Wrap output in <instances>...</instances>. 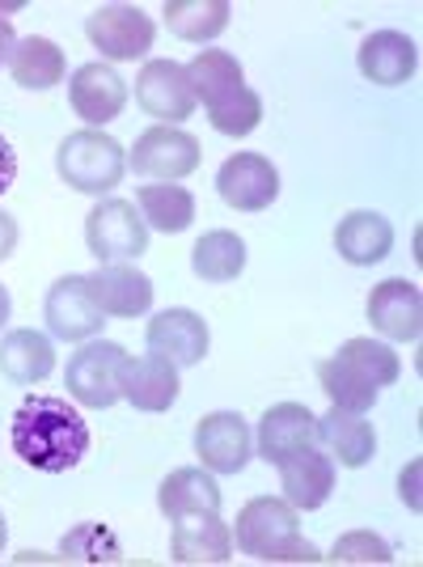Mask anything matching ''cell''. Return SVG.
I'll return each mask as SVG.
<instances>
[{
    "label": "cell",
    "instance_id": "22",
    "mask_svg": "<svg viewBox=\"0 0 423 567\" xmlns=\"http://www.w3.org/2000/svg\"><path fill=\"white\" fill-rule=\"evenodd\" d=\"M55 369V339L48 331H9L0 339V373L13 381V385H39L51 378Z\"/></svg>",
    "mask_w": 423,
    "mask_h": 567
},
{
    "label": "cell",
    "instance_id": "4",
    "mask_svg": "<svg viewBox=\"0 0 423 567\" xmlns=\"http://www.w3.org/2000/svg\"><path fill=\"white\" fill-rule=\"evenodd\" d=\"M85 39L90 48L111 60V64H136L148 60L157 25L144 13L141 4H97L94 13L85 18Z\"/></svg>",
    "mask_w": 423,
    "mask_h": 567
},
{
    "label": "cell",
    "instance_id": "23",
    "mask_svg": "<svg viewBox=\"0 0 423 567\" xmlns=\"http://www.w3.org/2000/svg\"><path fill=\"white\" fill-rule=\"evenodd\" d=\"M220 483L216 474L204 466H183V471H169L157 487V508L165 520L187 517V513H220Z\"/></svg>",
    "mask_w": 423,
    "mask_h": 567
},
{
    "label": "cell",
    "instance_id": "21",
    "mask_svg": "<svg viewBox=\"0 0 423 567\" xmlns=\"http://www.w3.org/2000/svg\"><path fill=\"white\" fill-rule=\"evenodd\" d=\"M318 450L327 453L334 466L360 471V466H369V462H373L376 432L364 415L330 406L327 415H318Z\"/></svg>",
    "mask_w": 423,
    "mask_h": 567
},
{
    "label": "cell",
    "instance_id": "10",
    "mask_svg": "<svg viewBox=\"0 0 423 567\" xmlns=\"http://www.w3.org/2000/svg\"><path fill=\"white\" fill-rule=\"evenodd\" d=\"M85 292L102 309V318H144L153 309V280L136 262H97L85 271Z\"/></svg>",
    "mask_w": 423,
    "mask_h": 567
},
{
    "label": "cell",
    "instance_id": "39",
    "mask_svg": "<svg viewBox=\"0 0 423 567\" xmlns=\"http://www.w3.org/2000/svg\"><path fill=\"white\" fill-rule=\"evenodd\" d=\"M9 313H13V297H9V288L0 284V331L9 327Z\"/></svg>",
    "mask_w": 423,
    "mask_h": 567
},
{
    "label": "cell",
    "instance_id": "8",
    "mask_svg": "<svg viewBox=\"0 0 423 567\" xmlns=\"http://www.w3.org/2000/svg\"><path fill=\"white\" fill-rule=\"evenodd\" d=\"M136 102L144 115H153L162 127H178L195 115V90H190L187 64L178 60H144L136 76Z\"/></svg>",
    "mask_w": 423,
    "mask_h": 567
},
{
    "label": "cell",
    "instance_id": "38",
    "mask_svg": "<svg viewBox=\"0 0 423 567\" xmlns=\"http://www.w3.org/2000/svg\"><path fill=\"white\" fill-rule=\"evenodd\" d=\"M13 48H18V34H13V25H9V18H0V69L9 64V55H13Z\"/></svg>",
    "mask_w": 423,
    "mask_h": 567
},
{
    "label": "cell",
    "instance_id": "3",
    "mask_svg": "<svg viewBox=\"0 0 423 567\" xmlns=\"http://www.w3.org/2000/svg\"><path fill=\"white\" fill-rule=\"evenodd\" d=\"M55 169H60V178L72 190L102 199V195H111L123 183L127 153H123V144L115 136H106L97 127H81V132H72V136L60 141V148H55Z\"/></svg>",
    "mask_w": 423,
    "mask_h": 567
},
{
    "label": "cell",
    "instance_id": "37",
    "mask_svg": "<svg viewBox=\"0 0 423 567\" xmlns=\"http://www.w3.org/2000/svg\"><path fill=\"white\" fill-rule=\"evenodd\" d=\"M18 250V220L0 208V262Z\"/></svg>",
    "mask_w": 423,
    "mask_h": 567
},
{
    "label": "cell",
    "instance_id": "9",
    "mask_svg": "<svg viewBox=\"0 0 423 567\" xmlns=\"http://www.w3.org/2000/svg\"><path fill=\"white\" fill-rule=\"evenodd\" d=\"M195 457L212 474H241L255 457V427L237 411H212L195 424Z\"/></svg>",
    "mask_w": 423,
    "mask_h": 567
},
{
    "label": "cell",
    "instance_id": "28",
    "mask_svg": "<svg viewBox=\"0 0 423 567\" xmlns=\"http://www.w3.org/2000/svg\"><path fill=\"white\" fill-rule=\"evenodd\" d=\"M234 4L229 0H165L162 18L169 34L187 39V43H212L216 34H225Z\"/></svg>",
    "mask_w": 423,
    "mask_h": 567
},
{
    "label": "cell",
    "instance_id": "32",
    "mask_svg": "<svg viewBox=\"0 0 423 567\" xmlns=\"http://www.w3.org/2000/svg\"><path fill=\"white\" fill-rule=\"evenodd\" d=\"M334 355H343L352 369H360L376 390H385V385H394V381L402 378V360L385 339H364V334H360V339H348Z\"/></svg>",
    "mask_w": 423,
    "mask_h": 567
},
{
    "label": "cell",
    "instance_id": "1",
    "mask_svg": "<svg viewBox=\"0 0 423 567\" xmlns=\"http://www.w3.org/2000/svg\"><path fill=\"white\" fill-rule=\"evenodd\" d=\"M9 445L25 466L43 474H64L81 466V457L90 453V424L81 420V411L69 399L30 394L13 415Z\"/></svg>",
    "mask_w": 423,
    "mask_h": 567
},
{
    "label": "cell",
    "instance_id": "6",
    "mask_svg": "<svg viewBox=\"0 0 423 567\" xmlns=\"http://www.w3.org/2000/svg\"><path fill=\"white\" fill-rule=\"evenodd\" d=\"M127 348L115 339H85L76 352L69 355V399L85 411H106L118 402V369H123Z\"/></svg>",
    "mask_w": 423,
    "mask_h": 567
},
{
    "label": "cell",
    "instance_id": "15",
    "mask_svg": "<svg viewBox=\"0 0 423 567\" xmlns=\"http://www.w3.org/2000/svg\"><path fill=\"white\" fill-rule=\"evenodd\" d=\"M43 322L48 334L60 343H85L102 334V309L90 301L85 292V276H60L48 288V301H43Z\"/></svg>",
    "mask_w": 423,
    "mask_h": 567
},
{
    "label": "cell",
    "instance_id": "33",
    "mask_svg": "<svg viewBox=\"0 0 423 567\" xmlns=\"http://www.w3.org/2000/svg\"><path fill=\"white\" fill-rule=\"evenodd\" d=\"M208 123L220 136L241 141V136H250L262 123V97L255 94L250 85H241V90H234L229 97H220L216 106H208Z\"/></svg>",
    "mask_w": 423,
    "mask_h": 567
},
{
    "label": "cell",
    "instance_id": "25",
    "mask_svg": "<svg viewBox=\"0 0 423 567\" xmlns=\"http://www.w3.org/2000/svg\"><path fill=\"white\" fill-rule=\"evenodd\" d=\"M132 204L141 208L148 234L157 229V234L174 237L187 234L190 225H195V195L183 183H141Z\"/></svg>",
    "mask_w": 423,
    "mask_h": 567
},
{
    "label": "cell",
    "instance_id": "27",
    "mask_svg": "<svg viewBox=\"0 0 423 567\" xmlns=\"http://www.w3.org/2000/svg\"><path fill=\"white\" fill-rule=\"evenodd\" d=\"M246 259H250L246 241L229 229H212L190 246V271L204 284H234L246 271Z\"/></svg>",
    "mask_w": 423,
    "mask_h": 567
},
{
    "label": "cell",
    "instance_id": "36",
    "mask_svg": "<svg viewBox=\"0 0 423 567\" xmlns=\"http://www.w3.org/2000/svg\"><path fill=\"white\" fill-rule=\"evenodd\" d=\"M18 183V153H13V144L0 136V195Z\"/></svg>",
    "mask_w": 423,
    "mask_h": 567
},
{
    "label": "cell",
    "instance_id": "34",
    "mask_svg": "<svg viewBox=\"0 0 423 567\" xmlns=\"http://www.w3.org/2000/svg\"><path fill=\"white\" fill-rule=\"evenodd\" d=\"M327 559L339 567H390L394 564V546L373 529H352V534L334 538Z\"/></svg>",
    "mask_w": 423,
    "mask_h": 567
},
{
    "label": "cell",
    "instance_id": "11",
    "mask_svg": "<svg viewBox=\"0 0 423 567\" xmlns=\"http://www.w3.org/2000/svg\"><path fill=\"white\" fill-rule=\"evenodd\" d=\"M144 343H148V352L165 355L169 364H178V369H195V364H204V355H208L212 331L195 309L174 306V309H162V313H153V318H148V327H144Z\"/></svg>",
    "mask_w": 423,
    "mask_h": 567
},
{
    "label": "cell",
    "instance_id": "40",
    "mask_svg": "<svg viewBox=\"0 0 423 567\" xmlns=\"http://www.w3.org/2000/svg\"><path fill=\"white\" fill-rule=\"evenodd\" d=\"M18 564H48V555H39V550H25V555H18Z\"/></svg>",
    "mask_w": 423,
    "mask_h": 567
},
{
    "label": "cell",
    "instance_id": "5",
    "mask_svg": "<svg viewBox=\"0 0 423 567\" xmlns=\"http://www.w3.org/2000/svg\"><path fill=\"white\" fill-rule=\"evenodd\" d=\"M85 246L97 262H136L148 250V225L132 199H97L85 216Z\"/></svg>",
    "mask_w": 423,
    "mask_h": 567
},
{
    "label": "cell",
    "instance_id": "35",
    "mask_svg": "<svg viewBox=\"0 0 423 567\" xmlns=\"http://www.w3.org/2000/svg\"><path fill=\"white\" fill-rule=\"evenodd\" d=\"M420 478H423V462H406V471L399 474V496L411 513H423V496H420Z\"/></svg>",
    "mask_w": 423,
    "mask_h": 567
},
{
    "label": "cell",
    "instance_id": "2",
    "mask_svg": "<svg viewBox=\"0 0 423 567\" xmlns=\"http://www.w3.org/2000/svg\"><path fill=\"white\" fill-rule=\"evenodd\" d=\"M234 550L259 564H322L327 555L301 538V513L283 496H255L234 525Z\"/></svg>",
    "mask_w": 423,
    "mask_h": 567
},
{
    "label": "cell",
    "instance_id": "7",
    "mask_svg": "<svg viewBox=\"0 0 423 567\" xmlns=\"http://www.w3.org/2000/svg\"><path fill=\"white\" fill-rule=\"evenodd\" d=\"M127 169L148 183H183L199 169V141L183 127L153 123L144 136H136V148L127 153Z\"/></svg>",
    "mask_w": 423,
    "mask_h": 567
},
{
    "label": "cell",
    "instance_id": "20",
    "mask_svg": "<svg viewBox=\"0 0 423 567\" xmlns=\"http://www.w3.org/2000/svg\"><path fill=\"white\" fill-rule=\"evenodd\" d=\"M355 64H360V76L373 85H406L420 69V48L402 30H373L360 43Z\"/></svg>",
    "mask_w": 423,
    "mask_h": 567
},
{
    "label": "cell",
    "instance_id": "19",
    "mask_svg": "<svg viewBox=\"0 0 423 567\" xmlns=\"http://www.w3.org/2000/svg\"><path fill=\"white\" fill-rule=\"evenodd\" d=\"M276 471H280V496L288 499L297 513H313V508H322V504L334 496L339 466H334L318 445L288 453Z\"/></svg>",
    "mask_w": 423,
    "mask_h": 567
},
{
    "label": "cell",
    "instance_id": "12",
    "mask_svg": "<svg viewBox=\"0 0 423 567\" xmlns=\"http://www.w3.org/2000/svg\"><path fill=\"white\" fill-rule=\"evenodd\" d=\"M216 190L237 213H267L280 199V169L262 153H234L216 169Z\"/></svg>",
    "mask_w": 423,
    "mask_h": 567
},
{
    "label": "cell",
    "instance_id": "31",
    "mask_svg": "<svg viewBox=\"0 0 423 567\" xmlns=\"http://www.w3.org/2000/svg\"><path fill=\"white\" fill-rule=\"evenodd\" d=\"M60 564H90V567H115L123 564V546L115 529L102 520H81L60 538Z\"/></svg>",
    "mask_w": 423,
    "mask_h": 567
},
{
    "label": "cell",
    "instance_id": "18",
    "mask_svg": "<svg viewBox=\"0 0 423 567\" xmlns=\"http://www.w3.org/2000/svg\"><path fill=\"white\" fill-rule=\"evenodd\" d=\"M318 445V415L301 402H276L255 427V457L267 466H280L288 453Z\"/></svg>",
    "mask_w": 423,
    "mask_h": 567
},
{
    "label": "cell",
    "instance_id": "13",
    "mask_svg": "<svg viewBox=\"0 0 423 567\" xmlns=\"http://www.w3.org/2000/svg\"><path fill=\"white\" fill-rule=\"evenodd\" d=\"M234 559V529L220 513H187L169 525V564L220 567Z\"/></svg>",
    "mask_w": 423,
    "mask_h": 567
},
{
    "label": "cell",
    "instance_id": "30",
    "mask_svg": "<svg viewBox=\"0 0 423 567\" xmlns=\"http://www.w3.org/2000/svg\"><path fill=\"white\" fill-rule=\"evenodd\" d=\"M318 385H322V394L330 399V406H339V411H355V415H369L376 406V390L373 381L364 378L360 369H352L343 355H330L318 364Z\"/></svg>",
    "mask_w": 423,
    "mask_h": 567
},
{
    "label": "cell",
    "instance_id": "14",
    "mask_svg": "<svg viewBox=\"0 0 423 567\" xmlns=\"http://www.w3.org/2000/svg\"><path fill=\"white\" fill-rule=\"evenodd\" d=\"M178 364H169L165 355L157 352H141V355H123V369H118V399H127L136 411H148V415H162L178 402Z\"/></svg>",
    "mask_w": 423,
    "mask_h": 567
},
{
    "label": "cell",
    "instance_id": "26",
    "mask_svg": "<svg viewBox=\"0 0 423 567\" xmlns=\"http://www.w3.org/2000/svg\"><path fill=\"white\" fill-rule=\"evenodd\" d=\"M9 72H13V81H18L22 90L43 94V90H55V85L64 81L69 60H64V51L55 48L51 39H43V34H25V39H18L13 55H9Z\"/></svg>",
    "mask_w": 423,
    "mask_h": 567
},
{
    "label": "cell",
    "instance_id": "17",
    "mask_svg": "<svg viewBox=\"0 0 423 567\" xmlns=\"http://www.w3.org/2000/svg\"><path fill=\"white\" fill-rule=\"evenodd\" d=\"M69 106L72 115L85 118V127H106L123 115L127 106V81L118 76L111 64H81V69L69 76Z\"/></svg>",
    "mask_w": 423,
    "mask_h": 567
},
{
    "label": "cell",
    "instance_id": "41",
    "mask_svg": "<svg viewBox=\"0 0 423 567\" xmlns=\"http://www.w3.org/2000/svg\"><path fill=\"white\" fill-rule=\"evenodd\" d=\"M4 543H9V525H4V513H0V550H4Z\"/></svg>",
    "mask_w": 423,
    "mask_h": 567
},
{
    "label": "cell",
    "instance_id": "24",
    "mask_svg": "<svg viewBox=\"0 0 423 567\" xmlns=\"http://www.w3.org/2000/svg\"><path fill=\"white\" fill-rule=\"evenodd\" d=\"M334 250L352 267H373L394 250V225L381 213H348L334 229Z\"/></svg>",
    "mask_w": 423,
    "mask_h": 567
},
{
    "label": "cell",
    "instance_id": "16",
    "mask_svg": "<svg viewBox=\"0 0 423 567\" xmlns=\"http://www.w3.org/2000/svg\"><path fill=\"white\" fill-rule=\"evenodd\" d=\"M369 322L385 343H415L423 334V292L415 280H381L369 292Z\"/></svg>",
    "mask_w": 423,
    "mask_h": 567
},
{
    "label": "cell",
    "instance_id": "29",
    "mask_svg": "<svg viewBox=\"0 0 423 567\" xmlns=\"http://www.w3.org/2000/svg\"><path fill=\"white\" fill-rule=\"evenodd\" d=\"M187 76H190V90H195V102H204V111L246 85V72L237 64V55H229V51L220 48L199 51L187 64Z\"/></svg>",
    "mask_w": 423,
    "mask_h": 567
}]
</instances>
